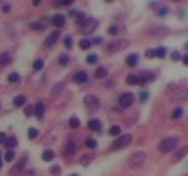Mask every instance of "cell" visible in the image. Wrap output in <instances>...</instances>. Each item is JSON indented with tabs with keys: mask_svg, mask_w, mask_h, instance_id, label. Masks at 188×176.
I'll return each mask as SVG.
<instances>
[{
	"mask_svg": "<svg viewBox=\"0 0 188 176\" xmlns=\"http://www.w3.org/2000/svg\"><path fill=\"white\" fill-rule=\"evenodd\" d=\"M59 36H60L59 31H53V32L44 39V46H48V48L49 46H52L53 44H55L56 42H57V40L59 39Z\"/></svg>",
	"mask_w": 188,
	"mask_h": 176,
	"instance_id": "cell-10",
	"label": "cell"
},
{
	"mask_svg": "<svg viewBox=\"0 0 188 176\" xmlns=\"http://www.w3.org/2000/svg\"><path fill=\"white\" fill-rule=\"evenodd\" d=\"M98 27V22L95 19H89L85 20L82 24H81V31L84 34H90L95 29Z\"/></svg>",
	"mask_w": 188,
	"mask_h": 176,
	"instance_id": "cell-5",
	"label": "cell"
},
{
	"mask_svg": "<svg viewBox=\"0 0 188 176\" xmlns=\"http://www.w3.org/2000/svg\"><path fill=\"white\" fill-rule=\"evenodd\" d=\"M134 95L130 92H126L124 94H122L119 97V100H118V103H119L120 107L122 108H128L129 106H131L134 102Z\"/></svg>",
	"mask_w": 188,
	"mask_h": 176,
	"instance_id": "cell-6",
	"label": "cell"
},
{
	"mask_svg": "<svg viewBox=\"0 0 188 176\" xmlns=\"http://www.w3.org/2000/svg\"><path fill=\"white\" fill-rule=\"evenodd\" d=\"M97 56H96L95 54H91V55H88L87 56V58H86V61H87V63H89V64H94L96 61H97Z\"/></svg>",
	"mask_w": 188,
	"mask_h": 176,
	"instance_id": "cell-42",
	"label": "cell"
},
{
	"mask_svg": "<svg viewBox=\"0 0 188 176\" xmlns=\"http://www.w3.org/2000/svg\"><path fill=\"white\" fill-rule=\"evenodd\" d=\"M153 79V74L151 72H147L144 71L140 74V76L138 77V84H145L146 82L150 81Z\"/></svg>",
	"mask_w": 188,
	"mask_h": 176,
	"instance_id": "cell-12",
	"label": "cell"
},
{
	"mask_svg": "<svg viewBox=\"0 0 188 176\" xmlns=\"http://www.w3.org/2000/svg\"><path fill=\"white\" fill-rule=\"evenodd\" d=\"M120 132H121V128H120L119 126H117V125H114V126H112L111 128H110V130H109V133L112 136L119 135Z\"/></svg>",
	"mask_w": 188,
	"mask_h": 176,
	"instance_id": "cell-31",
	"label": "cell"
},
{
	"mask_svg": "<svg viewBox=\"0 0 188 176\" xmlns=\"http://www.w3.org/2000/svg\"><path fill=\"white\" fill-rule=\"evenodd\" d=\"M169 28L165 26H156L150 31V34L154 37H164L169 34Z\"/></svg>",
	"mask_w": 188,
	"mask_h": 176,
	"instance_id": "cell-8",
	"label": "cell"
},
{
	"mask_svg": "<svg viewBox=\"0 0 188 176\" xmlns=\"http://www.w3.org/2000/svg\"><path fill=\"white\" fill-rule=\"evenodd\" d=\"M147 161V153L145 151H136L132 153L128 159V166L131 169H138Z\"/></svg>",
	"mask_w": 188,
	"mask_h": 176,
	"instance_id": "cell-1",
	"label": "cell"
},
{
	"mask_svg": "<svg viewBox=\"0 0 188 176\" xmlns=\"http://www.w3.org/2000/svg\"><path fill=\"white\" fill-rule=\"evenodd\" d=\"M187 91L186 90H183L181 91V92L177 93L176 95H175V97L173 98V101L174 102H177V103H181V102H184L185 100L187 99Z\"/></svg>",
	"mask_w": 188,
	"mask_h": 176,
	"instance_id": "cell-16",
	"label": "cell"
},
{
	"mask_svg": "<svg viewBox=\"0 0 188 176\" xmlns=\"http://www.w3.org/2000/svg\"><path fill=\"white\" fill-rule=\"evenodd\" d=\"M107 33H109L110 35H112V36H115V35L118 34V27L115 25L111 26V27L107 29Z\"/></svg>",
	"mask_w": 188,
	"mask_h": 176,
	"instance_id": "cell-45",
	"label": "cell"
},
{
	"mask_svg": "<svg viewBox=\"0 0 188 176\" xmlns=\"http://www.w3.org/2000/svg\"><path fill=\"white\" fill-rule=\"evenodd\" d=\"M93 160H94L93 155H91V153H86V155H84L82 158H81L80 163H81V165H83V166H88V165L91 164V162H92Z\"/></svg>",
	"mask_w": 188,
	"mask_h": 176,
	"instance_id": "cell-19",
	"label": "cell"
},
{
	"mask_svg": "<svg viewBox=\"0 0 188 176\" xmlns=\"http://www.w3.org/2000/svg\"><path fill=\"white\" fill-rule=\"evenodd\" d=\"M12 63V57H10V53L4 52L0 55V70L3 69L4 67H6L7 65Z\"/></svg>",
	"mask_w": 188,
	"mask_h": 176,
	"instance_id": "cell-11",
	"label": "cell"
},
{
	"mask_svg": "<svg viewBox=\"0 0 188 176\" xmlns=\"http://www.w3.org/2000/svg\"><path fill=\"white\" fill-rule=\"evenodd\" d=\"M107 74V71L106 68L104 67H99L97 68L95 70V73H94V76L96 77V78H104V77H106Z\"/></svg>",
	"mask_w": 188,
	"mask_h": 176,
	"instance_id": "cell-24",
	"label": "cell"
},
{
	"mask_svg": "<svg viewBox=\"0 0 188 176\" xmlns=\"http://www.w3.org/2000/svg\"><path fill=\"white\" fill-rule=\"evenodd\" d=\"M25 102H26L25 96L19 95V96H17L15 99H13V105L17 106V107H21V106H23L24 104H25Z\"/></svg>",
	"mask_w": 188,
	"mask_h": 176,
	"instance_id": "cell-23",
	"label": "cell"
},
{
	"mask_svg": "<svg viewBox=\"0 0 188 176\" xmlns=\"http://www.w3.org/2000/svg\"><path fill=\"white\" fill-rule=\"evenodd\" d=\"M167 12H169V8H167V5H161L157 10V14L159 17H165Z\"/></svg>",
	"mask_w": 188,
	"mask_h": 176,
	"instance_id": "cell-36",
	"label": "cell"
},
{
	"mask_svg": "<svg viewBox=\"0 0 188 176\" xmlns=\"http://www.w3.org/2000/svg\"><path fill=\"white\" fill-rule=\"evenodd\" d=\"M40 4V0H34L33 1V5L34 6H37V5H39Z\"/></svg>",
	"mask_w": 188,
	"mask_h": 176,
	"instance_id": "cell-55",
	"label": "cell"
},
{
	"mask_svg": "<svg viewBox=\"0 0 188 176\" xmlns=\"http://www.w3.org/2000/svg\"><path fill=\"white\" fill-rule=\"evenodd\" d=\"M138 56L135 54H131L126 58V61L125 62H126V64L129 66V67H133V66H135L136 64H138Z\"/></svg>",
	"mask_w": 188,
	"mask_h": 176,
	"instance_id": "cell-22",
	"label": "cell"
},
{
	"mask_svg": "<svg viewBox=\"0 0 188 176\" xmlns=\"http://www.w3.org/2000/svg\"><path fill=\"white\" fill-rule=\"evenodd\" d=\"M10 4H5V5L2 6V12H4V14H7V12H10Z\"/></svg>",
	"mask_w": 188,
	"mask_h": 176,
	"instance_id": "cell-50",
	"label": "cell"
},
{
	"mask_svg": "<svg viewBox=\"0 0 188 176\" xmlns=\"http://www.w3.org/2000/svg\"><path fill=\"white\" fill-rule=\"evenodd\" d=\"M183 112H184L183 108L178 106V107L175 108V110L172 112V117H173V119H179V117H181L183 115Z\"/></svg>",
	"mask_w": 188,
	"mask_h": 176,
	"instance_id": "cell-28",
	"label": "cell"
},
{
	"mask_svg": "<svg viewBox=\"0 0 188 176\" xmlns=\"http://www.w3.org/2000/svg\"><path fill=\"white\" fill-rule=\"evenodd\" d=\"M85 20H86V18H85L84 12H78V14L75 15V21H77L78 24H82Z\"/></svg>",
	"mask_w": 188,
	"mask_h": 176,
	"instance_id": "cell-44",
	"label": "cell"
},
{
	"mask_svg": "<svg viewBox=\"0 0 188 176\" xmlns=\"http://www.w3.org/2000/svg\"><path fill=\"white\" fill-rule=\"evenodd\" d=\"M13 158H15V153H13V150L6 151L5 155H4V159H5L6 162H12L13 160Z\"/></svg>",
	"mask_w": 188,
	"mask_h": 176,
	"instance_id": "cell-43",
	"label": "cell"
},
{
	"mask_svg": "<svg viewBox=\"0 0 188 176\" xmlns=\"http://www.w3.org/2000/svg\"><path fill=\"white\" fill-rule=\"evenodd\" d=\"M186 153H187V146H184V147L182 149H180V150L175 155V157H176V161H180V160H182L183 158L186 155Z\"/></svg>",
	"mask_w": 188,
	"mask_h": 176,
	"instance_id": "cell-26",
	"label": "cell"
},
{
	"mask_svg": "<svg viewBox=\"0 0 188 176\" xmlns=\"http://www.w3.org/2000/svg\"><path fill=\"white\" fill-rule=\"evenodd\" d=\"M2 167V160H1V155H0V168Z\"/></svg>",
	"mask_w": 188,
	"mask_h": 176,
	"instance_id": "cell-56",
	"label": "cell"
},
{
	"mask_svg": "<svg viewBox=\"0 0 188 176\" xmlns=\"http://www.w3.org/2000/svg\"><path fill=\"white\" fill-rule=\"evenodd\" d=\"M69 126H70L73 129H77L78 127L80 126V120L75 117H71V119L69 120Z\"/></svg>",
	"mask_w": 188,
	"mask_h": 176,
	"instance_id": "cell-35",
	"label": "cell"
},
{
	"mask_svg": "<svg viewBox=\"0 0 188 176\" xmlns=\"http://www.w3.org/2000/svg\"><path fill=\"white\" fill-rule=\"evenodd\" d=\"M75 143L73 140H69L65 146V149H64V155L69 157V155H75Z\"/></svg>",
	"mask_w": 188,
	"mask_h": 176,
	"instance_id": "cell-14",
	"label": "cell"
},
{
	"mask_svg": "<svg viewBox=\"0 0 188 176\" xmlns=\"http://www.w3.org/2000/svg\"><path fill=\"white\" fill-rule=\"evenodd\" d=\"M100 42H101V38H100V37H95V38L93 39L94 44H99Z\"/></svg>",
	"mask_w": 188,
	"mask_h": 176,
	"instance_id": "cell-53",
	"label": "cell"
},
{
	"mask_svg": "<svg viewBox=\"0 0 188 176\" xmlns=\"http://www.w3.org/2000/svg\"><path fill=\"white\" fill-rule=\"evenodd\" d=\"M69 62V57L67 55H61L59 57V64L62 66H65Z\"/></svg>",
	"mask_w": 188,
	"mask_h": 176,
	"instance_id": "cell-39",
	"label": "cell"
},
{
	"mask_svg": "<svg viewBox=\"0 0 188 176\" xmlns=\"http://www.w3.org/2000/svg\"><path fill=\"white\" fill-rule=\"evenodd\" d=\"M69 176H79L78 174H71V175H69Z\"/></svg>",
	"mask_w": 188,
	"mask_h": 176,
	"instance_id": "cell-57",
	"label": "cell"
},
{
	"mask_svg": "<svg viewBox=\"0 0 188 176\" xmlns=\"http://www.w3.org/2000/svg\"><path fill=\"white\" fill-rule=\"evenodd\" d=\"M24 113H25L26 117H31V115L34 113V108H33L32 105H27L25 108H24Z\"/></svg>",
	"mask_w": 188,
	"mask_h": 176,
	"instance_id": "cell-41",
	"label": "cell"
},
{
	"mask_svg": "<svg viewBox=\"0 0 188 176\" xmlns=\"http://www.w3.org/2000/svg\"><path fill=\"white\" fill-rule=\"evenodd\" d=\"M148 97H149V93L146 92V91H144V92L140 93V99L142 102H145L146 100L148 99Z\"/></svg>",
	"mask_w": 188,
	"mask_h": 176,
	"instance_id": "cell-49",
	"label": "cell"
},
{
	"mask_svg": "<svg viewBox=\"0 0 188 176\" xmlns=\"http://www.w3.org/2000/svg\"><path fill=\"white\" fill-rule=\"evenodd\" d=\"M126 82L128 84H131V86L138 84V76H135L133 74H128L126 77Z\"/></svg>",
	"mask_w": 188,
	"mask_h": 176,
	"instance_id": "cell-32",
	"label": "cell"
},
{
	"mask_svg": "<svg viewBox=\"0 0 188 176\" xmlns=\"http://www.w3.org/2000/svg\"><path fill=\"white\" fill-rule=\"evenodd\" d=\"M4 145L7 148H13L18 146V140L16 137L10 136V137H6L5 141H4Z\"/></svg>",
	"mask_w": 188,
	"mask_h": 176,
	"instance_id": "cell-18",
	"label": "cell"
},
{
	"mask_svg": "<svg viewBox=\"0 0 188 176\" xmlns=\"http://www.w3.org/2000/svg\"><path fill=\"white\" fill-rule=\"evenodd\" d=\"M38 135V131L35 128H30L28 130V138L29 139H35Z\"/></svg>",
	"mask_w": 188,
	"mask_h": 176,
	"instance_id": "cell-38",
	"label": "cell"
},
{
	"mask_svg": "<svg viewBox=\"0 0 188 176\" xmlns=\"http://www.w3.org/2000/svg\"><path fill=\"white\" fill-rule=\"evenodd\" d=\"M145 55H146V58H148V59H152V58L155 57V51L154 50H148V51H146Z\"/></svg>",
	"mask_w": 188,
	"mask_h": 176,
	"instance_id": "cell-48",
	"label": "cell"
},
{
	"mask_svg": "<svg viewBox=\"0 0 188 176\" xmlns=\"http://www.w3.org/2000/svg\"><path fill=\"white\" fill-rule=\"evenodd\" d=\"M63 89H64V84L62 82H58V84H56L52 88V93L53 94H58V93L62 92Z\"/></svg>",
	"mask_w": 188,
	"mask_h": 176,
	"instance_id": "cell-33",
	"label": "cell"
},
{
	"mask_svg": "<svg viewBox=\"0 0 188 176\" xmlns=\"http://www.w3.org/2000/svg\"><path fill=\"white\" fill-rule=\"evenodd\" d=\"M85 145L88 148L93 149L97 146V142H96V140L93 139V138H87L86 141H85Z\"/></svg>",
	"mask_w": 188,
	"mask_h": 176,
	"instance_id": "cell-27",
	"label": "cell"
},
{
	"mask_svg": "<svg viewBox=\"0 0 188 176\" xmlns=\"http://www.w3.org/2000/svg\"><path fill=\"white\" fill-rule=\"evenodd\" d=\"M49 171H50V173L53 176H60L62 173V170H61V168H60L59 165H53V166H51L50 169H49Z\"/></svg>",
	"mask_w": 188,
	"mask_h": 176,
	"instance_id": "cell-25",
	"label": "cell"
},
{
	"mask_svg": "<svg viewBox=\"0 0 188 176\" xmlns=\"http://www.w3.org/2000/svg\"><path fill=\"white\" fill-rule=\"evenodd\" d=\"M64 45L66 46V48H70L73 46V38L70 36H66L64 38Z\"/></svg>",
	"mask_w": 188,
	"mask_h": 176,
	"instance_id": "cell-46",
	"label": "cell"
},
{
	"mask_svg": "<svg viewBox=\"0 0 188 176\" xmlns=\"http://www.w3.org/2000/svg\"><path fill=\"white\" fill-rule=\"evenodd\" d=\"M8 81L10 82H18L20 81V75L17 72H13L12 74L8 75Z\"/></svg>",
	"mask_w": 188,
	"mask_h": 176,
	"instance_id": "cell-40",
	"label": "cell"
},
{
	"mask_svg": "<svg viewBox=\"0 0 188 176\" xmlns=\"http://www.w3.org/2000/svg\"><path fill=\"white\" fill-rule=\"evenodd\" d=\"M154 51H155V56H157V57L160 58V59H163V58L165 57L167 50H165L164 48H162V46H160V48H158L157 50H154Z\"/></svg>",
	"mask_w": 188,
	"mask_h": 176,
	"instance_id": "cell-34",
	"label": "cell"
},
{
	"mask_svg": "<svg viewBox=\"0 0 188 176\" xmlns=\"http://www.w3.org/2000/svg\"><path fill=\"white\" fill-rule=\"evenodd\" d=\"M29 27L31 29H34V30H40V31L46 29V26H44L42 23H39V22H33V23H31L29 25Z\"/></svg>",
	"mask_w": 188,
	"mask_h": 176,
	"instance_id": "cell-30",
	"label": "cell"
},
{
	"mask_svg": "<svg viewBox=\"0 0 188 176\" xmlns=\"http://www.w3.org/2000/svg\"><path fill=\"white\" fill-rule=\"evenodd\" d=\"M26 165V158H24V159H21L19 162L17 163V165H15V166L13 167L12 169H10V176H21V174L23 173V170H24V167H25Z\"/></svg>",
	"mask_w": 188,
	"mask_h": 176,
	"instance_id": "cell-7",
	"label": "cell"
},
{
	"mask_svg": "<svg viewBox=\"0 0 188 176\" xmlns=\"http://www.w3.org/2000/svg\"><path fill=\"white\" fill-rule=\"evenodd\" d=\"M132 141V135L131 134H124L121 137L117 138L116 140H114L113 143L111 144V149H114V150H118V149H121L123 147H126L127 145L131 143Z\"/></svg>",
	"mask_w": 188,
	"mask_h": 176,
	"instance_id": "cell-3",
	"label": "cell"
},
{
	"mask_svg": "<svg viewBox=\"0 0 188 176\" xmlns=\"http://www.w3.org/2000/svg\"><path fill=\"white\" fill-rule=\"evenodd\" d=\"M129 40L128 39H118L116 41L111 42L110 44H107V51L109 53H117L120 52L122 50H125L127 46L129 45Z\"/></svg>",
	"mask_w": 188,
	"mask_h": 176,
	"instance_id": "cell-4",
	"label": "cell"
},
{
	"mask_svg": "<svg viewBox=\"0 0 188 176\" xmlns=\"http://www.w3.org/2000/svg\"><path fill=\"white\" fill-rule=\"evenodd\" d=\"M84 103L88 107L96 109L98 108V105H99V100L93 95H87L84 98Z\"/></svg>",
	"mask_w": 188,
	"mask_h": 176,
	"instance_id": "cell-9",
	"label": "cell"
},
{
	"mask_svg": "<svg viewBox=\"0 0 188 176\" xmlns=\"http://www.w3.org/2000/svg\"><path fill=\"white\" fill-rule=\"evenodd\" d=\"M183 62H184L185 65H188V55H184V58H183Z\"/></svg>",
	"mask_w": 188,
	"mask_h": 176,
	"instance_id": "cell-54",
	"label": "cell"
},
{
	"mask_svg": "<svg viewBox=\"0 0 188 176\" xmlns=\"http://www.w3.org/2000/svg\"><path fill=\"white\" fill-rule=\"evenodd\" d=\"M171 59L173 60V61H179V60L181 59L180 53H179L178 51H174V52H172V54H171Z\"/></svg>",
	"mask_w": 188,
	"mask_h": 176,
	"instance_id": "cell-47",
	"label": "cell"
},
{
	"mask_svg": "<svg viewBox=\"0 0 188 176\" xmlns=\"http://www.w3.org/2000/svg\"><path fill=\"white\" fill-rule=\"evenodd\" d=\"M34 113L38 119H41L44 113V104L42 102H37L34 107Z\"/></svg>",
	"mask_w": 188,
	"mask_h": 176,
	"instance_id": "cell-17",
	"label": "cell"
},
{
	"mask_svg": "<svg viewBox=\"0 0 188 176\" xmlns=\"http://www.w3.org/2000/svg\"><path fill=\"white\" fill-rule=\"evenodd\" d=\"M91 42L89 39H87V38H84V39H82L80 42H79V45H80V48H82V50H88L89 48L91 46Z\"/></svg>",
	"mask_w": 188,
	"mask_h": 176,
	"instance_id": "cell-29",
	"label": "cell"
},
{
	"mask_svg": "<svg viewBox=\"0 0 188 176\" xmlns=\"http://www.w3.org/2000/svg\"><path fill=\"white\" fill-rule=\"evenodd\" d=\"M44 65V63L42 60H36V61H34V63H33V69L36 71H39L42 69Z\"/></svg>",
	"mask_w": 188,
	"mask_h": 176,
	"instance_id": "cell-37",
	"label": "cell"
},
{
	"mask_svg": "<svg viewBox=\"0 0 188 176\" xmlns=\"http://www.w3.org/2000/svg\"><path fill=\"white\" fill-rule=\"evenodd\" d=\"M178 139L176 137H167L165 139L161 140L158 144V149L161 153H169L174 150L178 145Z\"/></svg>",
	"mask_w": 188,
	"mask_h": 176,
	"instance_id": "cell-2",
	"label": "cell"
},
{
	"mask_svg": "<svg viewBox=\"0 0 188 176\" xmlns=\"http://www.w3.org/2000/svg\"><path fill=\"white\" fill-rule=\"evenodd\" d=\"M6 139V135L4 134L3 132H0V144L4 143V141H5Z\"/></svg>",
	"mask_w": 188,
	"mask_h": 176,
	"instance_id": "cell-51",
	"label": "cell"
},
{
	"mask_svg": "<svg viewBox=\"0 0 188 176\" xmlns=\"http://www.w3.org/2000/svg\"><path fill=\"white\" fill-rule=\"evenodd\" d=\"M73 81L79 84H85V82L88 81V74H87L85 71H79V72L75 73V76H73Z\"/></svg>",
	"mask_w": 188,
	"mask_h": 176,
	"instance_id": "cell-13",
	"label": "cell"
},
{
	"mask_svg": "<svg viewBox=\"0 0 188 176\" xmlns=\"http://www.w3.org/2000/svg\"><path fill=\"white\" fill-rule=\"evenodd\" d=\"M58 3L62 4V5H71V4H73V1H68V0H65V1H59Z\"/></svg>",
	"mask_w": 188,
	"mask_h": 176,
	"instance_id": "cell-52",
	"label": "cell"
},
{
	"mask_svg": "<svg viewBox=\"0 0 188 176\" xmlns=\"http://www.w3.org/2000/svg\"><path fill=\"white\" fill-rule=\"evenodd\" d=\"M88 127L92 131H99L100 129H101V122L96 119L90 120V121L88 122Z\"/></svg>",
	"mask_w": 188,
	"mask_h": 176,
	"instance_id": "cell-20",
	"label": "cell"
},
{
	"mask_svg": "<svg viewBox=\"0 0 188 176\" xmlns=\"http://www.w3.org/2000/svg\"><path fill=\"white\" fill-rule=\"evenodd\" d=\"M54 157H55V153H54L52 149H47L41 155V158L44 162H51L54 159Z\"/></svg>",
	"mask_w": 188,
	"mask_h": 176,
	"instance_id": "cell-21",
	"label": "cell"
},
{
	"mask_svg": "<svg viewBox=\"0 0 188 176\" xmlns=\"http://www.w3.org/2000/svg\"><path fill=\"white\" fill-rule=\"evenodd\" d=\"M52 23L56 27H62L65 24V18H64L63 15H56L53 17Z\"/></svg>",
	"mask_w": 188,
	"mask_h": 176,
	"instance_id": "cell-15",
	"label": "cell"
}]
</instances>
